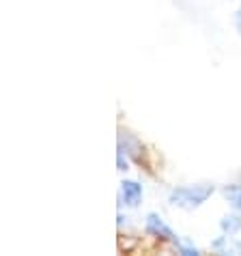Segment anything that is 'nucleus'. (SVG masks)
Returning a JSON list of instances; mask_svg holds the SVG:
<instances>
[{
  "instance_id": "1",
  "label": "nucleus",
  "mask_w": 241,
  "mask_h": 256,
  "mask_svg": "<svg viewBox=\"0 0 241 256\" xmlns=\"http://www.w3.org/2000/svg\"><path fill=\"white\" fill-rule=\"evenodd\" d=\"M214 194V186L211 183H200V186H181L170 192L168 200L176 204L181 209H196L202 202H207V198Z\"/></svg>"
},
{
  "instance_id": "2",
  "label": "nucleus",
  "mask_w": 241,
  "mask_h": 256,
  "mask_svg": "<svg viewBox=\"0 0 241 256\" xmlns=\"http://www.w3.org/2000/svg\"><path fill=\"white\" fill-rule=\"evenodd\" d=\"M146 232L151 234V237L160 239V241H172V244H179L176 237H174V232L168 228L166 222L158 216V213H148L146 216Z\"/></svg>"
},
{
  "instance_id": "3",
  "label": "nucleus",
  "mask_w": 241,
  "mask_h": 256,
  "mask_svg": "<svg viewBox=\"0 0 241 256\" xmlns=\"http://www.w3.org/2000/svg\"><path fill=\"white\" fill-rule=\"evenodd\" d=\"M120 196H123L125 204L136 207V204L142 200V186L136 181H123L120 183Z\"/></svg>"
},
{
  "instance_id": "4",
  "label": "nucleus",
  "mask_w": 241,
  "mask_h": 256,
  "mask_svg": "<svg viewBox=\"0 0 241 256\" xmlns=\"http://www.w3.org/2000/svg\"><path fill=\"white\" fill-rule=\"evenodd\" d=\"M220 228L226 234H235L241 230V218L239 216H224L222 222H220Z\"/></svg>"
},
{
  "instance_id": "5",
  "label": "nucleus",
  "mask_w": 241,
  "mask_h": 256,
  "mask_svg": "<svg viewBox=\"0 0 241 256\" xmlns=\"http://www.w3.org/2000/svg\"><path fill=\"white\" fill-rule=\"evenodd\" d=\"M226 198H228V202L232 204L235 209H241V186H230L224 190Z\"/></svg>"
},
{
  "instance_id": "6",
  "label": "nucleus",
  "mask_w": 241,
  "mask_h": 256,
  "mask_svg": "<svg viewBox=\"0 0 241 256\" xmlns=\"http://www.w3.org/2000/svg\"><path fill=\"white\" fill-rule=\"evenodd\" d=\"M116 164H118V170H127V166H130V164H127V158H125V151L120 146H118V153H116Z\"/></svg>"
},
{
  "instance_id": "7",
  "label": "nucleus",
  "mask_w": 241,
  "mask_h": 256,
  "mask_svg": "<svg viewBox=\"0 0 241 256\" xmlns=\"http://www.w3.org/2000/svg\"><path fill=\"white\" fill-rule=\"evenodd\" d=\"M235 28H237V32L241 34V6H239L237 13H235Z\"/></svg>"
}]
</instances>
